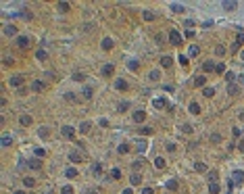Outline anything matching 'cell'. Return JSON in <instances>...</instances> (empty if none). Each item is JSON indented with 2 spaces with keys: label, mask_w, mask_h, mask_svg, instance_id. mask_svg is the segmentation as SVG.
<instances>
[{
  "label": "cell",
  "mask_w": 244,
  "mask_h": 194,
  "mask_svg": "<svg viewBox=\"0 0 244 194\" xmlns=\"http://www.w3.org/2000/svg\"><path fill=\"white\" fill-rule=\"evenodd\" d=\"M242 180H244V173H242V171H234V175L230 178V190L236 186V184H240Z\"/></svg>",
  "instance_id": "1"
},
{
  "label": "cell",
  "mask_w": 244,
  "mask_h": 194,
  "mask_svg": "<svg viewBox=\"0 0 244 194\" xmlns=\"http://www.w3.org/2000/svg\"><path fill=\"white\" fill-rule=\"evenodd\" d=\"M169 40H171V44H175V46H177V44H181V33L177 29H171L169 31Z\"/></svg>",
  "instance_id": "2"
},
{
  "label": "cell",
  "mask_w": 244,
  "mask_h": 194,
  "mask_svg": "<svg viewBox=\"0 0 244 194\" xmlns=\"http://www.w3.org/2000/svg\"><path fill=\"white\" fill-rule=\"evenodd\" d=\"M17 46H19V48H29L31 46V40L27 36H19V38H17Z\"/></svg>",
  "instance_id": "3"
},
{
  "label": "cell",
  "mask_w": 244,
  "mask_h": 194,
  "mask_svg": "<svg viewBox=\"0 0 244 194\" xmlns=\"http://www.w3.org/2000/svg\"><path fill=\"white\" fill-rule=\"evenodd\" d=\"M144 119H146V113H144V111H136V113H134V121H136V123H142Z\"/></svg>",
  "instance_id": "4"
},
{
  "label": "cell",
  "mask_w": 244,
  "mask_h": 194,
  "mask_svg": "<svg viewBox=\"0 0 244 194\" xmlns=\"http://www.w3.org/2000/svg\"><path fill=\"white\" fill-rule=\"evenodd\" d=\"M4 33H6V36H17V27H15V25H6Z\"/></svg>",
  "instance_id": "5"
},
{
  "label": "cell",
  "mask_w": 244,
  "mask_h": 194,
  "mask_svg": "<svg viewBox=\"0 0 244 194\" xmlns=\"http://www.w3.org/2000/svg\"><path fill=\"white\" fill-rule=\"evenodd\" d=\"M44 88H46L44 82H33V84H31V90H36V92H42Z\"/></svg>",
  "instance_id": "6"
},
{
  "label": "cell",
  "mask_w": 244,
  "mask_h": 194,
  "mask_svg": "<svg viewBox=\"0 0 244 194\" xmlns=\"http://www.w3.org/2000/svg\"><path fill=\"white\" fill-rule=\"evenodd\" d=\"M115 88H117V90H127V82H125V79H117Z\"/></svg>",
  "instance_id": "7"
},
{
  "label": "cell",
  "mask_w": 244,
  "mask_h": 194,
  "mask_svg": "<svg viewBox=\"0 0 244 194\" xmlns=\"http://www.w3.org/2000/svg\"><path fill=\"white\" fill-rule=\"evenodd\" d=\"M209 192H211V194H219V184L211 182V184H209Z\"/></svg>",
  "instance_id": "8"
},
{
  "label": "cell",
  "mask_w": 244,
  "mask_h": 194,
  "mask_svg": "<svg viewBox=\"0 0 244 194\" xmlns=\"http://www.w3.org/2000/svg\"><path fill=\"white\" fill-rule=\"evenodd\" d=\"M190 113H192V115H198V113H200L198 102H190Z\"/></svg>",
  "instance_id": "9"
},
{
  "label": "cell",
  "mask_w": 244,
  "mask_h": 194,
  "mask_svg": "<svg viewBox=\"0 0 244 194\" xmlns=\"http://www.w3.org/2000/svg\"><path fill=\"white\" fill-rule=\"evenodd\" d=\"M102 48H104V50H111V48H113V40H111V38H104V40H102Z\"/></svg>",
  "instance_id": "10"
},
{
  "label": "cell",
  "mask_w": 244,
  "mask_h": 194,
  "mask_svg": "<svg viewBox=\"0 0 244 194\" xmlns=\"http://www.w3.org/2000/svg\"><path fill=\"white\" fill-rule=\"evenodd\" d=\"M23 84V77H19V75H15V77H11V86L15 88V86H21Z\"/></svg>",
  "instance_id": "11"
},
{
  "label": "cell",
  "mask_w": 244,
  "mask_h": 194,
  "mask_svg": "<svg viewBox=\"0 0 244 194\" xmlns=\"http://www.w3.org/2000/svg\"><path fill=\"white\" fill-rule=\"evenodd\" d=\"M63 136H65V138H73V127L65 125V127H63Z\"/></svg>",
  "instance_id": "12"
},
{
  "label": "cell",
  "mask_w": 244,
  "mask_h": 194,
  "mask_svg": "<svg viewBox=\"0 0 244 194\" xmlns=\"http://www.w3.org/2000/svg\"><path fill=\"white\" fill-rule=\"evenodd\" d=\"M113 71H115V65H104V67H102V73H104V75H111Z\"/></svg>",
  "instance_id": "13"
},
{
  "label": "cell",
  "mask_w": 244,
  "mask_h": 194,
  "mask_svg": "<svg viewBox=\"0 0 244 194\" xmlns=\"http://www.w3.org/2000/svg\"><path fill=\"white\" fill-rule=\"evenodd\" d=\"M236 6H238V2H234V0H232V2H228V0H225V2H223V8H228V11H234Z\"/></svg>",
  "instance_id": "14"
},
{
  "label": "cell",
  "mask_w": 244,
  "mask_h": 194,
  "mask_svg": "<svg viewBox=\"0 0 244 194\" xmlns=\"http://www.w3.org/2000/svg\"><path fill=\"white\" fill-rule=\"evenodd\" d=\"M171 11H173V13H184V6L177 4V2H173V4H171Z\"/></svg>",
  "instance_id": "15"
},
{
  "label": "cell",
  "mask_w": 244,
  "mask_h": 194,
  "mask_svg": "<svg viewBox=\"0 0 244 194\" xmlns=\"http://www.w3.org/2000/svg\"><path fill=\"white\" fill-rule=\"evenodd\" d=\"M152 104H154L156 109H163V107H167V104H165V100H163V98H154V102H152Z\"/></svg>",
  "instance_id": "16"
},
{
  "label": "cell",
  "mask_w": 244,
  "mask_h": 194,
  "mask_svg": "<svg viewBox=\"0 0 244 194\" xmlns=\"http://www.w3.org/2000/svg\"><path fill=\"white\" fill-rule=\"evenodd\" d=\"M154 165L159 167V169H163V167H165V159H163V157H156V159H154Z\"/></svg>",
  "instance_id": "17"
},
{
  "label": "cell",
  "mask_w": 244,
  "mask_h": 194,
  "mask_svg": "<svg viewBox=\"0 0 244 194\" xmlns=\"http://www.w3.org/2000/svg\"><path fill=\"white\" fill-rule=\"evenodd\" d=\"M69 159H71L73 163H80V161H82V157H80V152H71V155H69Z\"/></svg>",
  "instance_id": "18"
},
{
  "label": "cell",
  "mask_w": 244,
  "mask_h": 194,
  "mask_svg": "<svg viewBox=\"0 0 244 194\" xmlns=\"http://www.w3.org/2000/svg\"><path fill=\"white\" fill-rule=\"evenodd\" d=\"M140 182H142V175L134 173V175H132V184H134V186H138V184H140Z\"/></svg>",
  "instance_id": "19"
},
{
  "label": "cell",
  "mask_w": 244,
  "mask_h": 194,
  "mask_svg": "<svg viewBox=\"0 0 244 194\" xmlns=\"http://www.w3.org/2000/svg\"><path fill=\"white\" fill-rule=\"evenodd\" d=\"M21 125H31V117L29 115H23L21 117Z\"/></svg>",
  "instance_id": "20"
},
{
  "label": "cell",
  "mask_w": 244,
  "mask_h": 194,
  "mask_svg": "<svg viewBox=\"0 0 244 194\" xmlns=\"http://www.w3.org/2000/svg\"><path fill=\"white\" fill-rule=\"evenodd\" d=\"M65 175H67V178H75V175H77V171L73 169V167H69V169L65 171Z\"/></svg>",
  "instance_id": "21"
},
{
  "label": "cell",
  "mask_w": 244,
  "mask_h": 194,
  "mask_svg": "<svg viewBox=\"0 0 244 194\" xmlns=\"http://www.w3.org/2000/svg\"><path fill=\"white\" fill-rule=\"evenodd\" d=\"M161 65H163V67H171V59H169V56H163V59H161Z\"/></svg>",
  "instance_id": "22"
},
{
  "label": "cell",
  "mask_w": 244,
  "mask_h": 194,
  "mask_svg": "<svg viewBox=\"0 0 244 194\" xmlns=\"http://www.w3.org/2000/svg\"><path fill=\"white\" fill-rule=\"evenodd\" d=\"M27 165L31 167V169H40V167H42V163H40V161H29Z\"/></svg>",
  "instance_id": "23"
},
{
  "label": "cell",
  "mask_w": 244,
  "mask_h": 194,
  "mask_svg": "<svg viewBox=\"0 0 244 194\" xmlns=\"http://www.w3.org/2000/svg\"><path fill=\"white\" fill-rule=\"evenodd\" d=\"M188 54H190V56H196V54H198V46H190Z\"/></svg>",
  "instance_id": "24"
},
{
  "label": "cell",
  "mask_w": 244,
  "mask_h": 194,
  "mask_svg": "<svg viewBox=\"0 0 244 194\" xmlns=\"http://www.w3.org/2000/svg\"><path fill=\"white\" fill-rule=\"evenodd\" d=\"M119 152H121V155H127V152H129V146H127V144H121V146H119Z\"/></svg>",
  "instance_id": "25"
},
{
  "label": "cell",
  "mask_w": 244,
  "mask_h": 194,
  "mask_svg": "<svg viewBox=\"0 0 244 194\" xmlns=\"http://www.w3.org/2000/svg\"><path fill=\"white\" fill-rule=\"evenodd\" d=\"M111 178H113V180H119V178H121V171H119V169H113V171H111Z\"/></svg>",
  "instance_id": "26"
},
{
  "label": "cell",
  "mask_w": 244,
  "mask_h": 194,
  "mask_svg": "<svg viewBox=\"0 0 244 194\" xmlns=\"http://www.w3.org/2000/svg\"><path fill=\"white\" fill-rule=\"evenodd\" d=\"M167 188H169V190H175V188H177V182H175V180H169V182H167Z\"/></svg>",
  "instance_id": "27"
},
{
  "label": "cell",
  "mask_w": 244,
  "mask_h": 194,
  "mask_svg": "<svg viewBox=\"0 0 244 194\" xmlns=\"http://www.w3.org/2000/svg\"><path fill=\"white\" fill-rule=\"evenodd\" d=\"M8 144H11V136L4 134V136H2V146H8Z\"/></svg>",
  "instance_id": "28"
},
{
  "label": "cell",
  "mask_w": 244,
  "mask_h": 194,
  "mask_svg": "<svg viewBox=\"0 0 244 194\" xmlns=\"http://www.w3.org/2000/svg\"><path fill=\"white\" fill-rule=\"evenodd\" d=\"M213 69H215V65L211 63V61H207L205 63V71H213Z\"/></svg>",
  "instance_id": "29"
},
{
  "label": "cell",
  "mask_w": 244,
  "mask_h": 194,
  "mask_svg": "<svg viewBox=\"0 0 244 194\" xmlns=\"http://www.w3.org/2000/svg\"><path fill=\"white\" fill-rule=\"evenodd\" d=\"M213 94H215V88H205V96H209V98H211Z\"/></svg>",
  "instance_id": "30"
},
{
  "label": "cell",
  "mask_w": 244,
  "mask_h": 194,
  "mask_svg": "<svg viewBox=\"0 0 244 194\" xmlns=\"http://www.w3.org/2000/svg\"><path fill=\"white\" fill-rule=\"evenodd\" d=\"M144 19H146V21H152V19H154V13L146 11V13H144Z\"/></svg>",
  "instance_id": "31"
},
{
  "label": "cell",
  "mask_w": 244,
  "mask_h": 194,
  "mask_svg": "<svg viewBox=\"0 0 244 194\" xmlns=\"http://www.w3.org/2000/svg\"><path fill=\"white\" fill-rule=\"evenodd\" d=\"M194 86H205V77H203V75L196 77V79H194Z\"/></svg>",
  "instance_id": "32"
},
{
  "label": "cell",
  "mask_w": 244,
  "mask_h": 194,
  "mask_svg": "<svg viewBox=\"0 0 244 194\" xmlns=\"http://www.w3.org/2000/svg\"><path fill=\"white\" fill-rule=\"evenodd\" d=\"M196 171H200V173L207 171V165H205V163H196Z\"/></svg>",
  "instance_id": "33"
},
{
  "label": "cell",
  "mask_w": 244,
  "mask_h": 194,
  "mask_svg": "<svg viewBox=\"0 0 244 194\" xmlns=\"http://www.w3.org/2000/svg\"><path fill=\"white\" fill-rule=\"evenodd\" d=\"M60 194H73V188L71 186H65L63 190H60Z\"/></svg>",
  "instance_id": "34"
},
{
  "label": "cell",
  "mask_w": 244,
  "mask_h": 194,
  "mask_svg": "<svg viewBox=\"0 0 244 194\" xmlns=\"http://www.w3.org/2000/svg\"><path fill=\"white\" fill-rule=\"evenodd\" d=\"M215 71H217V73H223V71H225V65H223V63H219V65L215 67Z\"/></svg>",
  "instance_id": "35"
},
{
  "label": "cell",
  "mask_w": 244,
  "mask_h": 194,
  "mask_svg": "<svg viewBox=\"0 0 244 194\" xmlns=\"http://www.w3.org/2000/svg\"><path fill=\"white\" fill-rule=\"evenodd\" d=\"M33 152H36V157H44V155H46V150H44V148H36Z\"/></svg>",
  "instance_id": "36"
},
{
  "label": "cell",
  "mask_w": 244,
  "mask_h": 194,
  "mask_svg": "<svg viewBox=\"0 0 244 194\" xmlns=\"http://www.w3.org/2000/svg\"><path fill=\"white\" fill-rule=\"evenodd\" d=\"M23 184H25L27 188H31V186H33V180H31V178H25V180H23Z\"/></svg>",
  "instance_id": "37"
},
{
  "label": "cell",
  "mask_w": 244,
  "mask_h": 194,
  "mask_svg": "<svg viewBox=\"0 0 244 194\" xmlns=\"http://www.w3.org/2000/svg\"><path fill=\"white\" fill-rule=\"evenodd\" d=\"M242 44H244V33H240L238 40H236V46H242Z\"/></svg>",
  "instance_id": "38"
},
{
  "label": "cell",
  "mask_w": 244,
  "mask_h": 194,
  "mask_svg": "<svg viewBox=\"0 0 244 194\" xmlns=\"http://www.w3.org/2000/svg\"><path fill=\"white\" fill-rule=\"evenodd\" d=\"M38 59L44 61V59H46V50H38Z\"/></svg>",
  "instance_id": "39"
},
{
  "label": "cell",
  "mask_w": 244,
  "mask_h": 194,
  "mask_svg": "<svg viewBox=\"0 0 244 194\" xmlns=\"http://www.w3.org/2000/svg\"><path fill=\"white\" fill-rule=\"evenodd\" d=\"M215 52H217V54H219V56H221V54H223V52H225V48H223V46H221V44H219V46H217V48H215Z\"/></svg>",
  "instance_id": "40"
},
{
  "label": "cell",
  "mask_w": 244,
  "mask_h": 194,
  "mask_svg": "<svg viewBox=\"0 0 244 194\" xmlns=\"http://www.w3.org/2000/svg\"><path fill=\"white\" fill-rule=\"evenodd\" d=\"M58 8H60V11H67V8H69V2H58Z\"/></svg>",
  "instance_id": "41"
},
{
  "label": "cell",
  "mask_w": 244,
  "mask_h": 194,
  "mask_svg": "<svg viewBox=\"0 0 244 194\" xmlns=\"http://www.w3.org/2000/svg\"><path fill=\"white\" fill-rule=\"evenodd\" d=\"M179 65H188V59H186L184 54H181V56H179Z\"/></svg>",
  "instance_id": "42"
},
{
  "label": "cell",
  "mask_w": 244,
  "mask_h": 194,
  "mask_svg": "<svg viewBox=\"0 0 244 194\" xmlns=\"http://www.w3.org/2000/svg\"><path fill=\"white\" fill-rule=\"evenodd\" d=\"M150 79H159V71H150Z\"/></svg>",
  "instance_id": "43"
},
{
  "label": "cell",
  "mask_w": 244,
  "mask_h": 194,
  "mask_svg": "<svg viewBox=\"0 0 244 194\" xmlns=\"http://www.w3.org/2000/svg\"><path fill=\"white\" fill-rule=\"evenodd\" d=\"M140 134H144V136H146V134H150V127H142V129H140Z\"/></svg>",
  "instance_id": "44"
},
{
  "label": "cell",
  "mask_w": 244,
  "mask_h": 194,
  "mask_svg": "<svg viewBox=\"0 0 244 194\" xmlns=\"http://www.w3.org/2000/svg\"><path fill=\"white\" fill-rule=\"evenodd\" d=\"M100 171H102V167H100V165H94V173H96V175H98Z\"/></svg>",
  "instance_id": "45"
},
{
  "label": "cell",
  "mask_w": 244,
  "mask_h": 194,
  "mask_svg": "<svg viewBox=\"0 0 244 194\" xmlns=\"http://www.w3.org/2000/svg\"><path fill=\"white\" fill-rule=\"evenodd\" d=\"M142 194H152V190H150V188H146V190H144Z\"/></svg>",
  "instance_id": "46"
},
{
  "label": "cell",
  "mask_w": 244,
  "mask_h": 194,
  "mask_svg": "<svg viewBox=\"0 0 244 194\" xmlns=\"http://www.w3.org/2000/svg\"><path fill=\"white\" fill-rule=\"evenodd\" d=\"M240 150L244 152V140H242V142H240Z\"/></svg>",
  "instance_id": "47"
},
{
  "label": "cell",
  "mask_w": 244,
  "mask_h": 194,
  "mask_svg": "<svg viewBox=\"0 0 244 194\" xmlns=\"http://www.w3.org/2000/svg\"><path fill=\"white\" fill-rule=\"evenodd\" d=\"M123 194H134V192L132 190H123Z\"/></svg>",
  "instance_id": "48"
},
{
  "label": "cell",
  "mask_w": 244,
  "mask_h": 194,
  "mask_svg": "<svg viewBox=\"0 0 244 194\" xmlns=\"http://www.w3.org/2000/svg\"><path fill=\"white\" fill-rule=\"evenodd\" d=\"M86 194H98V192H94V190H88V192H86Z\"/></svg>",
  "instance_id": "49"
},
{
  "label": "cell",
  "mask_w": 244,
  "mask_h": 194,
  "mask_svg": "<svg viewBox=\"0 0 244 194\" xmlns=\"http://www.w3.org/2000/svg\"><path fill=\"white\" fill-rule=\"evenodd\" d=\"M15 194H25V192H23V190H17V192H15Z\"/></svg>",
  "instance_id": "50"
},
{
  "label": "cell",
  "mask_w": 244,
  "mask_h": 194,
  "mask_svg": "<svg viewBox=\"0 0 244 194\" xmlns=\"http://www.w3.org/2000/svg\"><path fill=\"white\" fill-rule=\"evenodd\" d=\"M46 194H52V192H46Z\"/></svg>",
  "instance_id": "51"
}]
</instances>
